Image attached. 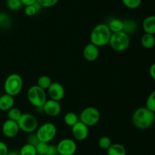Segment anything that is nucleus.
Masks as SVG:
<instances>
[{
  "instance_id": "19",
  "label": "nucleus",
  "mask_w": 155,
  "mask_h": 155,
  "mask_svg": "<svg viewBox=\"0 0 155 155\" xmlns=\"http://www.w3.org/2000/svg\"><path fill=\"white\" fill-rule=\"evenodd\" d=\"M142 46L145 49H152L155 46V36L154 35L145 33L141 38Z\"/></svg>"
},
{
  "instance_id": "1",
  "label": "nucleus",
  "mask_w": 155,
  "mask_h": 155,
  "mask_svg": "<svg viewBox=\"0 0 155 155\" xmlns=\"http://www.w3.org/2000/svg\"><path fill=\"white\" fill-rule=\"evenodd\" d=\"M155 113L148 108L139 107L134 111L132 116V122L137 129L144 130L154 124Z\"/></svg>"
},
{
  "instance_id": "36",
  "label": "nucleus",
  "mask_w": 155,
  "mask_h": 155,
  "mask_svg": "<svg viewBox=\"0 0 155 155\" xmlns=\"http://www.w3.org/2000/svg\"><path fill=\"white\" fill-rule=\"evenodd\" d=\"M21 2H22L23 5L28 6L35 4L37 2V0H21Z\"/></svg>"
},
{
  "instance_id": "4",
  "label": "nucleus",
  "mask_w": 155,
  "mask_h": 155,
  "mask_svg": "<svg viewBox=\"0 0 155 155\" xmlns=\"http://www.w3.org/2000/svg\"><path fill=\"white\" fill-rule=\"evenodd\" d=\"M27 99L33 106L42 109L47 100V94L44 89L36 85H33L27 91Z\"/></svg>"
},
{
  "instance_id": "31",
  "label": "nucleus",
  "mask_w": 155,
  "mask_h": 155,
  "mask_svg": "<svg viewBox=\"0 0 155 155\" xmlns=\"http://www.w3.org/2000/svg\"><path fill=\"white\" fill-rule=\"evenodd\" d=\"M35 147H36L37 155H46L47 150H48V143L39 141Z\"/></svg>"
},
{
  "instance_id": "9",
  "label": "nucleus",
  "mask_w": 155,
  "mask_h": 155,
  "mask_svg": "<svg viewBox=\"0 0 155 155\" xmlns=\"http://www.w3.org/2000/svg\"><path fill=\"white\" fill-rule=\"evenodd\" d=\"M58 153L60 155H74L77 146L75 141L71 138H64L57 144Z\"/></svg>"
},
{
  "instance_id": "26",
  "label": "nucleus",
  "mask_w": 155,
  "mask_h": 155,
  "mask_svg": "<svg viewBox=\"0 0 155 155\" xmlns=\"http://www.w3.org/2000/svg\"><path fill=\"white\" fill-rule=\"evenodd\" d=\"M6 5L9 10L16 12L22 8L23 4L21 0H6Z\"/></svg>"
},
{
  "instance_id": "38",
  "label": "nucleus",
  "mask_w": 155,
  "mask_h": 155,
  "mask_svg": "<svg viewBox=\"0 0 155 155\" xmlns=\"http://www.w3.org/2000/svg\"><path fill=\"white\" fill-rule=\"evenodd\" d=\"M7 155H21V153L18 150H8Z\"/></svg>"
},
{
  "instance_id": "25",
  "label": "nucleus",
  "mask_w": 155,
  "mask_h": 155,
  "mask_svg": "<svg viewBox=\"0 0 155 155\" xmlns=\"http://www.w3.org/2000/svg\"><path fill=\"white\" fill-rule=\"evenodd\" d=\"M8 112V119L13 120V121L18 122L19 120V119L21 118V115H22V112L17 107H12L9 109Z\"/></svg>"
},
{
  "instance_id": "6",
  "label": "nucleus",
  "mask_w": 155,
  "mask_h": 155,
  "mask_svg": "<svg viewBox=\"0 0 155 155\" xmlns=\"http://www.w3.org/2000/svg\"><path fill=\"white\" fill-rule=\"evenodd\" d=\"M20 130L25 133H33L38 129V120L33 114L29 112L22 113L18 122Z\"/></svg>"
},
{
  "instance_id": "40",
  "label": "nucleus",
  "mask_w": 155,
  "mask_h": 155,
  "mask_svg": "<svg viewBox=\"0 0 155 155\" xmlns=\"http://www.w3.org/2000/svg\"><path fill=\"white\" fill-rule=\"evenodd\" d=\"M55 155H60V154H58V153H57V154H55Z\"/></svg>"
},
{
  "instance_id": "14",
  "label": "nucleus",
  "mask_w": 155,
  "mask_h": 155,
  "mask_svg": "<svg viewBox=\"0 0 155 155\" xmlns=\"http://www.w3.org/2000/svg\"><path fill=\"white\" fill-rule=\"evenodd\" d=\"M83 57L88 62H94L98 59L99 56L98 47L92 43H89L83 49Z\"/></svg>"
},
{
  "instance_id": "10",
  "label": "nucleus",
  "mask_w": 155,
  "mask_h": 155,
  "mask_svg": "<svg viewBox=\"0 0 155 155\" xmlns=\"http://www.w3.org/2000/svg\"><path fill=\"white\" fill-rule=\"evenodd\" d=\"M71 128H72L73 136L77 141H83L89 136V127L81 121H78Z\"/></svg>"
},
{
  "instance_id": "35",
  "label": "nucleus",
  "mask_w": 155,
  "mask_h": 155,
  "mask_svg": "<svg viewBox=\"0 0 155 155\" xmlns=\"http://www.w3.org/2000/svg\"><path fill=\"white\" fill-rule=\"evenodd\" d=\"M8 152V146L4 141H0V155H7Z\"/></svg>"
},
{
  "instance_id": "24",
  "label": "nucleus",
  "mask_w": 155,
  "mask_h": 155,
  "mask_svg": "<svg viewBox=\"0 0 155 155\" xmlns=\"http://www.w3.org/2000/svg\"><path fill=\"white\" fill-rule=\"evenodd\" d=\"M51 83H52L51 79L47 75L40 76L37 80L38 86L40 87L41 88L44 89L45 91V90H48V88H49V86L51 85Z\"/></svg>"
},
{
  "instance_id": "13",
  "label": "nucleus",
  "mask_w": 155,
  "mask_h": 155,
  "mask_svg": "<svg viewBox=\"0 0 155 155\" xmlns=\"http://www.w3.org/2000/svg\"><path fill=\"white\" fill-rule=\"evenodd\" d=\"M42 111L49 116L55 117L61 113V106L58 101L49 99V100H47L44 103L42 106Z\"/></svg>"
},
{
  "instance_id": "37",
  "label": "nucleus",
  "mask_w": 155,
  "mask_h": 155,
  "mask_svg": "<svg viewBox=\"0 0 155 155\" xmlns=\"http://www.w3.org/2000/svg\"><path fill=\"white\" fill-rule=\"evenodd\" d=\"M149 73H150V75H151V77L155 81V63L152 64V65L150 66Z\"/></svg>"
},
{
  "instance_id": "21",
  "label": "nucleus",
  "mask_w": 155,
  "mask_h": 155,
  "mask_svg": "<svg viewBox=\"0 0 155 155\" xmlns=\"http://www.w3.org/2000/svg\"><path fill=\"white\" fill-rule=\"evenodd\" d=\"M42 7L39 4V3L36 2L35 4L32 5H28L25 6V9H24V13L28 17H33L36 14H37L38 12H40L42 10Z\"/></svg>"
},
{
  "instance_id": "34",
  "label": "nucleus",
  "mask_w": 155,
  "mask_h": 155,
  "mask_svg": "<svg viewBox=\"0 0 155 155\" xmlns=\"http://www.w3.org/2000/svg\"><path fill=\"white\" fill-rule=\"evenodd\" d=\"M57 153H58L57 145H54V144H48L46 155H55L57 154Z\"/></svg>"
},
{
  "instance_id": "2",
  "label": "nucleus",
  "mask_w": 155,
  "mask_h": 155,
  "mask_svg": "<svg viewBox=\"0 0 155 155\" xmlns=\"http://www.w3.org/2000/svg\"><path fill=\"white\" fill-rule=\"evenodd\" d=\"M111 31L106 24H98L93 27L90 34L91 43L98 47L109 44Z\"/></svg>"
},
{
  "instance_id": "30",
  "label": "nucleus",
  "mask_w": 155,
  "mask_h": 155,
  "mask_svg": "<svg viewBox=\"0 0 155 155\" xmlns=\"http://www.w3.org/2000/svg\"><path fill=\"white\" fill-rule=\"evenodd\" d=\"M124 5L130 9H136L142 4V0H122Z\"/></svg>"
},
{
  "instance_id": "11",
  "label": "nucleus",
  "mask_w": 155,
  "mask_h": 155,
  "mask_svg": "<svg viewBox=\"0 0 155 155\" xmlns=\"http://www.w3.org/2000/svg\"><path fill=\"white\" fill-rule=\"evenodd\" d=\"M2 131V134L6 138H12L18 135V134L19 133L20 128L17 122L8 119L3 123Z\"/></svg>"
},
{
  "instance_id": "29",
  "label": "nucleus",
  "mask_w": 155,
  "mask_h": 155,
  "mask_svg": "<svg viewBox=\"0 0 155 155\" xmlns=\"http://www.w3.org/2000/svg\"><path fill=\"white\" fill-rule=\"evenodd\" d=\"M145 107L155 113V90L153 91L148 97L145 103Z\"/></svg>"
},
{
  "instance_id": "39",
  "label": "nucleus",
  "mask_w": 155,
  "mask_h": 155,
  "mask_svg": "<svg viewBox=\"0 0 155 155\" xmlns=\"http://www.w3.org/2000/svg\"><path fill=\"white\" fill-rule=\"evenodd\" d=\"M154 123L155 124V115H154Z\"/></svg>"
},
{
  "instance_id": "3",
  "label": "nucleus",
  "mask_w": 155,
  "mask_h": 155,
  "mask_svg": "<svg viewBox=\"0 0 155 155\" xmlns=\"http://www.w3.org/2000/svg\"><path fill=\"white\" fill-rule=\"evenodd\" d=\"M23 86L24 81L21 76L16 73H13L6 78L4 83V90L5 94L15 97L21 93Z\"/></svg>"
},
{
  "instance_id": "12",
  "label": "nucleus",
  "mask_w": 155,
  "mask_h": 155,
  "mask_svg": "<svg viewBox=\"0 0 155 155\" xmlns=\"http://www.w3.org/2000/svg\"><path fill=\"white\" fill-rule=\"evenodd\" d=\"M47 91H48V96L51 100L59 102L64 97V88L62 86L61 84H60L59 82H52Z\"/></svg>"
},
{
  "instance_id": "33",
  "label": "nucleus",
  "mask_w": 155,
  "mask_h": 155,
  "mask_svg": "<svg viewBox=\"0 0 155 155\" xmlns=\"http://www.w3.org/2000/svg\"><path fill=\"white\" fill-rule=\"evenodd\" d=\"M27 143L30 144H32L33 146H36L38 143L39 142V138H37V135H36V133H30L29 136L27 137Z\"/></svg>"
},
{
  "instance_id": "28",
  "label": "nucleus",
  "mask_w": 155,
  "mask_h": 155,
  "mask_svg": "<svg viewBox=\"0 0 155 155\" xmlns=\"http://www.w3.org/2000/svg\"><path fill=\"white\" fill-rule=\"evenodd\" d=\"M98 146L102 150H107V149L110 147V146L112 144L111 140L109 137L107 136H101V138H99L98 140Z\"/></svg>"
},
{
  "instance_id": "27",
  "label": "nucleus",
  "mask_w": 155,
  "mask_h": 155,
  "mask_svg": "<svg viewBox=\"0 0 155 155\" xmlns=\"http://www.w3.org/2000/svg\"><path fill=\"white\" fill-rule=\"evenodd\" d=\"M12 24V19L10 16L6 13L0 12V27L2 28H8Z\"/></svg>"
},
{
  "instance_id": "16",
  "label": "nucleus",
  "mask_w": 155,
  "mask_h": 155,
  "mask_svg": "<svg viewBox=\"0 0 155 155\" xmlns=\"http://www.w3.org/2000/svg\"><path fill=\"white\" fill-rule=\"evenodd\" d=\"M142 28L146 33L155 34V15H150L145 18L142 22Z\"/></svg>"
},
{
  "instance_id": "17",
  "label": "nucleus",
  "mask_w": 155,
  "mask_h": 155,
  "mask_svg": "<svg viewBox=\"0 0 155 155\" xmlns=\"http://www.w3.org/2000/svg\"><path fill=\"white\" fill-rule=\"evenodd\" d=\"M107 155H127V150L123 144L114 143L107 150Z\"/></svg>"
},
{
  "instance_id": "32",
  "label": "nucleus",
  "mask_w": 155,
  "mask_h": 155,
  "mask_svg": "<svg viewBox=\"0 0 155 155\" xmlns=\"http://www.w3.org/2000/svg\"><path fill=\"white\" fill-rule=\"evenodd\" d=\"M59 0H37V2L42 8H51L58 4Z\"/></svg>"
},
{
  "instance_id": "22",
  "label": "nucleus",
  "mask_w": 155,
  "mask_h": 155,
  "mask_svg": "<svg viewBox=\"0 0 155 155\" xmlns=\"http://www.w3.org/2000/svg\"><path fill=\"white\" fill-rule=\"evenodd\" d=\"M64 120L65 124L69 127H72L74 126L76 123L79 120V117L75 112H68L65 114L64 117Z\"/></svg>"
},
{
  "instance_id": "23",
  "label": "nucleus",
  "mask_w": 155,
  "mask_h": 155,
  "mask_svg": "<svg viewBox=\"0 0 155 155\" xmlns=\"http://www.w3.org/2000/svg\"><path fill=\"white\" fill-rule=\"evenodd\" d=\"M19 151L21 155H37L36 147L32 145V144H28V143L23 145L19 150Z\"/></svg>"
},
{
  "instance_id": "5",
  "label": "nucleus",
  "mask_w": 155,
  "mask_h": 155,
  "mask_svg": "<svg viewBox=\"0 0 155 155\" xmlns=\"http://www.w3.org/2000/svg\"><path fill=\"white\" fill-rule=\"evenodd\" d=\"M110 47L117 52L125 51L130 44V35L124 31L112 33L109 41Z\"/></svg>"
},
{
  "instance_id": "8",
  "label": "nucleus",
  "mask_w": 155,
  "mask_h": 155,
  "mask_svg": "<svg viewBox=\"0 0 155 155\" xmlns=\"http://www.w3.org/2000/svg\"><path fill=\"white\" fill-rule=\"evenodd\" d=\"M101 114L99 110L94 106H88L83 109L80 115V121L88 127L95 126L99 122Z\"/></svg>"
},
{
  "instance_id": "7",
  "label": "nucleus",
  "mask_w": 155,
  "mask_h": 155,
  "mask_svg": "<svg viewBox=\"0 0 155 155\" xmlns=\"http://www.w3.org/2000/svg\"><path fill=\"white\" fill-rule=\"evenodd\" d=\"M39 141L48 143L52 141L57 134V128L51 122H45L36 129V132Z\"/></svg>"
},
{
  "instance_id": "15",
  "label": "nucleus",
  "mask_w": 155,
  "mask_h": 155,
  "mask_svg": "<svg viewBox=\"0 0 155 155\" xmlns=\"http://www.w3.org/2000/svg\"><path fill=\"white\" fill-rule=\"evenodd\" d=\"M15 104L14 97L8 94H2L0 96V110L8 111Z\"/></svg>"
},
{
  "instance_id": "18",
  "label": "nucleus",
  "mask_w": 155,
  "mask_h": 155,
  "mask_svg": "<svg viewBox=\"0 0 155 155\" xmlns=\"http://www.w3.org/2000/svg\"><path fill=\"white\" fill-rule=\"evenodd\" d=\"M123 31L125 32L127 34L133 33L137 30L138 24L135 20L133 19H127L123 21Z\"/></svg>"
},
{
  "instance_id": "20",
  "label": "nucleus",
  "mask_w": 155,
  "mask_h": 155,
  "mask_svg": "<svg viewBox=\"0 0 155 155\" xmlns=\"http://www.w3.org/2000/svg\"><path fill=\"white\" fill-rule=\"evenodd\" d=\"M111 33H116V32L123 31V24L122 20L119 18H112L107 24Z\"/></svg>"
}]
</instances>
